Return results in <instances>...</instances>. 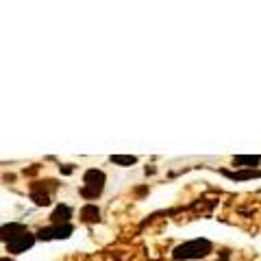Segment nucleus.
Returning <instances> with one entry per match:
<instances>
[{
    "mask_svg": "<svg viewBox=\"0 0 261 261\" xmlns=\"http://www.w3.org/2000/svg\"><path fill=\"white\" fill-rule=\"evenodd\" d=\"M214 250V244L209 239H192V242H185L181 246L174 248L172 257L174 259H200Z\"/></svg>",
    "mask_w": 261,
    "mask_h": 261,
    "instance_id": "f257e3e1",
    "label": "nucleus"
},
{
    "mask_svg": "<svg viewBox=\"0 0 261 261\" xmlns=\"http://www.w3.org/2000/svg\"><path fill=\"white\" fill-rule=\"evenodd\" d=\"M83 181H85V185H83V189H81V194H83L85 198H96V196L102 192V187H105V174L100 170H87Z\"/></svg>",
    "mask_w": 261,
    "mask_h": 261,
    "instance_id": "f03ea898",
    "label": "nucleus"
},
{
    "mask_svg": "<svg viewBox=\"0 0 261 261\" xmlns=\"http://www.w3.org/2000/svg\"><path fill=\"white\" fill-rule=\"evenodd\" d=\"M33 244H35V235H31V233H24V235L11 239V242L7 244V250H9V253H13V255H18V253H24V250H29Z\"/></svg>",
    "mask_w": 261,
    "mask_h": 261,
    "instance_id": "7ed1b4c3",
    "label": "nucleus"
},
{
    "mask_svg": "<svg viewBox=\"0 0 261 261\" xmlns=\"http://www.w3.org/2000/svg\"><path fill=\"white\" fill-rule=\"evenodd\" d=\"M24 233H29V231H26V226L24 224H15V222L0 226V239H2V242H7V244L11 242V239L24 235Z\"/></svg>",
    "mask_w": 261,
    "mask_h": 261,
    "instance_id": "20e7f679",
    "label": "nucleus"
},
{
    "mask_svg": "<svg viewBox=\"0 0 261 261\" xmlns=\"http://www.w3.org/2000/svg\"><path fill=\"white\" fill-rule=\"evenodd\" d=\"M70 216H72V211H70V207H65V205H59L57 209L52 211V222L57 226H61V224H68V220H70Z\"/></svg>",
    "mask_w": 261,
    "mask_h": 261,
    "instance_id": "39448f33",
    "label": "nucleus"
},
{
    "mask_svg": "<svg viewBox=\"0 0 261 261\" xmlns=\"http://www.w3.org/2000/svg\"><path fill=\"white\" fill-rule=\"evenodd\" d=\"M228 178H233V181H248V178H257L261 176L259 170H242V172H224Z\"/></svg>",
    "mask_w": 261,
    "mask_h": 261,
    "instance_id": "423d86ee",
    "label": "nucleus"
},
{
    "mask_svg": "<svg viewBox=\"0 0 261 261\" xmlns=\"http://www.w3.org/2000/svg\"><path fill=\"white\" fill-rule=\"evenodd\" d=\"M98 216H100V211H98L96 205H87V207H83V211H81V218H83L85 222H94V220H98Z\"/></svg>",
    "mask_w": 261,
    "mask_h": 261,
    "instance_id": "0eeeda50",
    "label": "nucleus"
},
{
    "mask_svg": "<svg viewBox=\"0 0 261 261\" xmlns=\"http://www.w3.org/2000/svg\"><path fill=\"white\" fill-rule=\"evenodd\" d=\"M233 163H235L237 168H255L259 163V157H235V159H233Z\"/></svg>",
    "mask_w": 261,
    "mask_h": 261,
    "instance_id": "6e6552de",
    "label": "nucleus"
},
{
    "mask_svg": "<svg viewBox=\"0 0 261 261\" xmlns=\"http://www.w3.org/2000/svg\"><path fill=\"white\" fill-rule=\"evenodd\" d=\"M72 231H74V226H72V224L54 226V237H57V239H65V237H70V235H72Z\"/></svg>",
    "mask_w": 261,
    "mask_h": 261,
    "instance_id": "1a4fd4ad",
    "label": "nucleus"
},
{
    "mask_svg": "<svg viewBox=\"0 0 261 261\" xmlns=\"http://www.w3.org/2000/svg\"><path fill=\"white\" fill-rule=\"evenodd\" d=\"M111 161L118 163V166H133V163H137V159H135V157H120V155L111 157Z\"/></svg>",
    "mask_w": 261,
    "mask_h": 261,
    "instance_id": "9d476101",
    "label": "nucleus"
},
{
    "mask_svg": "<svg viewBox=\"0 0 261 261\" xmlns=\"http://www.w3.org/2000/svg\"><path fill=\"white\" fill-rule=\"evenodd\" d=\"M37 237H40V239H52V237H54V226H50V228H42V231L37 233Z\"/></svg>",
    "mask_w": 261,
    "mask_h": 261,
    "instance_id": "9b49d317",
    "label": "nucleus"
},
{
    "mask_svg": "<svg viewBox=\"0 0 261 261\" xmlns=\"http://www.w3.org/2000/svg\"><path fill=\"white\" fill-rule=\"evenodd\" d=\"M33 200H35L37 205H48L50 200H48V194H33Z\"/></svg>",
    "mask_w": 261,
    "mask_h": 261,
    "instance_id": "f8f14e48",
    "label": "nucleus"
},
{
    "mask_svg": "<svg viewBox=\"0 0 261 261\" xmlns=\"http://www.w3.org/2000/svg\"><path fill=\"white\" fill-rule=\"evenodd\" d=\"M0 261H11V259H9V257H2V259H0Z\"/></svg>",
    "mask_w": 261,
    "mask_h": 261,
    "instance_id": "ddd939ff",
    "label": "nucleus"
}]
</instances>
